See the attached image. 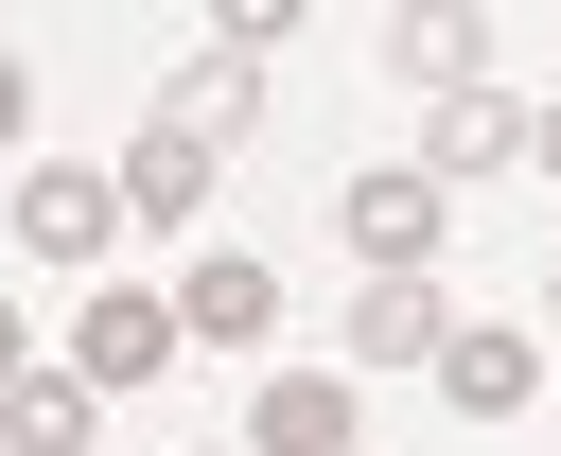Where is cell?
Segmentation results:
<instances>
[{
    "mask_svg": "<svg viewBox=\"0 0 561 456\" xmlns=\"http://www.w3.org/2000/svg\"><path fill=\"white\" fill-rule=\"evenodd\" d=\"M18 123H35V70H18V53H0V158H18Z\"/></svg>",
    "mask_w": 561,
    "mask_h": 456,
    "instance_id": "13",
    "label": "cell"
},
{
    "mask_svg": "<svg viewBox=\"0 0 561 456\" xmlns=\"http://www.w3.org/2000/svg\"><path fill=\"white\" fill-rule=\"evenodd\" d=\"M526 158H543V175H561V105H543V123H526Z\"/></svg>",
    "mask_w": 561,
    "mask_h": 456,
    "instance_id": "15",
    "label": "cell"
},
{
    "mask_svg": "<svg viewBox=\"0 0 561 456\" xmlns=\"http://www.w3.org/2000/svg\"><path fill=\"white\" fill-rule=\"evenodd\" d=\"M123 210H140V228H193V210H210V140L140 123V140H123Z\"/></svg>",
    "mask_w": 561,
    "mask_h": 456,
    "instance_id": "9",
    "label": "cell"
},
{
    "mask_svg": "<svg viewBox=\"0 0 561 456\" xmlns=\"http://www.w3.org/2000/svg\"><path fill=\"white\" fill-rule=\"evenodd\" d=\"M543 316H561V281H543Z\"/></svg>",
    "mask_w": 561,
    "mask_h": 456,
    "instance_id": "16",
    "label": "cell"
},
{
    "mask_svg": "<svg viewBox=\"0 0 561 456\" xmlns=\"http://www.w3.org/2000/svg\"><path fill=\"white\" fill-rule=\"evenodd\" d=\"M175 351H193V316H175V298H140V281H105V298L70 316V368H88L105 403H140V386H158Z\"/></svg>",
    "mask_w": 561,
    "mask_h": 456,
    "instance_id": "2",
    "label": "cell"
},
{
    "mask_svg": "<svg viewBox=\"0 0 561 456\" xmlns=\"http://www.w3.org/2000/svg\"><path fill=\"white\" fill-rule=\"evenodd\" d=\"M105 228H123V175H88V158H35L18 175V246L35 263H105Z\"/></svg>",
    "mask_w": 561,
    "mask_h": 456,
    "instance_id": "3",
    "label": "cell"
},
{
    "mask_svg": "<svg viewBox=\"0 0 561 456\" xmlns=\"http://www.w3.org/2000/svg\"><path fill=\"white\" fill-rule=\"evenodd\" d=\"M0 386H35V333H18V298H0Z\"/></svg>",
    "mask_w": 561,
    "mask_h": 456,
    "instance_id": "14",
    "label": "cell"
},
{
    "mask_svg": "<svg viewBox=\"0 0 561 456\" xmlns=\"http://www.w3.org/2000/svg\"><path fill=\"white\" fill-rule=\"evenodd\" d=\"M175 316H193V333H210V351H245V333H280V263H245V246H210V263H193V298H175Z\"/></svg>",
    "mask_w": 561,
    "mask_h": 456,
    "instance_id": "10",
    "label": "cell"
},
{
    "mask_svg": "<svg viewBox=\"0 0 561 456\" xmlns=\"http://www.w3.org/2000/svg\"><path fill=\"white\" fill-rule=\"evenodd\" d=\"M333 210H351V246H368V281H438V246H456V193H438L421 158H386V175H351Z\"/></svg>",
    "mask_w": 561,
    "mask_h": 456,
    "instance_id": "1",
    "label": "cell"
},
{
    "mask_svg": "<svg viewBox=\"0 0 561 456\" xmlns=\"http://www.w3.org/2000/svg\"><path fill=\"white\" fill-rule=\"evenodd\" d=\"M88 421H105V386H88V368H35V386H0V438H18V456H88Z\"/></svg>",
    "mask_w": 561,
    "mask_h": 456,
    "instance_id": "11",
    "label": "cell"
},
{
    "mask_svg": "<svg viewBox=\"0 0 561 456\" xmlns=\"http://www.w3.org/2000/svg\"><path fill=\"white\" fill-rule=\"evenodd\" d=\"M386 70H403L421 105H438V88H491V18H456V0L421 18V0H403V18H386Z\"/></svg>",
    "mask_w": 561,
    "mask_h": 456,
    "instance_id": "7",
    "label": "cell"
},
{
    "mask_svg": "<svg viewBox=\"0 0 561 456\" xmlns=\"http://www.w3.org/2000/svg\"><path fill=\"white\" fill-rule=\"evenodd\" d=\"M491 158H526V105H508V88H438V105H421V175L456 193V175H491Z\"/></svg>",
    "mask_w": 561,
    "mask_h": 456,
    "instance_id": "6",
    "label": "cell"
},
{
    "mask_svg": "<svg viewBox=\"0 0 561 456\" xmlns=\"http://www.w3.org/2000/svg\"><path fill=\"white\" fill-rule=\"evenodd\" d=\"M456 333H473V316H456L438 281H368V298H351V368H438Z\"/></svg>",
    "mask_w": 561,
    "mask_h": 456,
    "instance_id": "4",
    "label": "cell"
},
{
    "mask_svg": "<svg viewBox=\"0 0 561 456\" xmlns=\"http://www.w3.org/2000/svg\"><path fill=\"white\" fill-rule=\"evenodd\" d=\"M158 123H175V140H210V158H228V140H245V123H263V70H245V53H228V35H210V53H193V70H175V88H158Z\"/></svg>",
    "mask_w": 561,
    "mask_h": 456,
    "instance_id": "8",
    "label": "cell"
},
{
    "mask_svg": "<svg viewBox=\"0 0 561 456\" xmlns=\"http://www.w3.org/2000/svg\"><path fill=\"white\" fill-rule=\"evenodd\" d=\"M245 456H368V438H351V386H333V368H263Z\"/></svg>",
    "mask_w": 561,
    "mask_h": 456,
    "instance_id": "5",
    "label": "cell"
},
{
    "mask_svg": "<svg viewBox=\"0 0 561 456\" xmlns=\"http://www.w3.org/2000/svg\"><path fill=\"white\" fill-rule=\"evenodd\" d=\"M438 386H456L473 421H526V386H543V351H526V333H456V351H438Z\"/></svg>",
    "mask_w": 561,
    "mask_h": 456,
    "instance_id": "12",
    "label": "cell"
}]
</instances>
